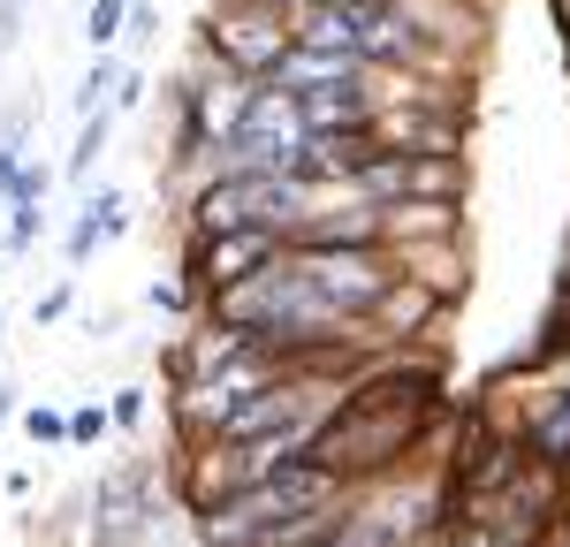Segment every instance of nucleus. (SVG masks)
I'll return each mask as SVG.
<instances>
[{"label":"nucleus","instance_id":"1","mask_svg":"<svg viewBox=\"0 0 570 547\" xmlns=\"http://www.w3.org/2000/svg\"><path fill=\"white\" fill-rule=\"evenodd\" d=\"M441 410V365L434 358H365L357 380L343 388L335 418L312 434V464L335 471L343 487H381V479H403L411 456L426 449V426Z\"/></svg>","mask_w":570,"mask_h":547},{"label":"nucleus","instance_id":"2","mask_svg":"<svg viewBox=\"0 0 570 547\" xmlns=\"http://www.w3.org/2000/svg\"><path fill=\"white\" fill-rule=\"evenodd\" d=\"M343 495H351V487H343L335 471H320L312 456H297V464H282L274 479H252V487L220 495L214 509H198L190 525H198V540H206V547H252L266 525L305 517V509H327V501H343Z\"/></svg>","mask_w":570,"mask_h":547},{"label":"nucleus","instance_id":"3","mask_svg":"<svg viewBox=\"0 0 570 547\" xmlns=\"http://www.w3.org/2000/svg\"><path fill=\"white\" fill-rule=\"evenodd\" d=\"M282 53H289V23L266 16V8H252V0H214L206 23H198V61L220 69V77L266 84Z\"/></svg>","mask_w":570,"mask_h":547},{"label":"nucleus","instance_id":"4","mask_svg":"<svg viewBox=\"0 0 570 547\" xmlns=\"http://www.w3.org/2000/svg\"><path fill=\"white\" fill-rule=\"evenodd\" d=\"M289 267L305 274V289L343 319H365L395 281V251L381 243H320V251H289Z\"/></svg>","mask_w":570,"mask_h":547},{"label":"nucleus","instance_id":"5","mask_svg":"<svg viewBox=\"0 0 570 547\" xmlns=\"http://www.w3.org/2000/svg\"><path fill=\"white\" fill-rule=\"evenodd\" d=\"M282 259V236H259V228H236V236H190L183 243V281H190V297L206 305L220 289H236V281H252L259 267Z\"/></svg>","mask_w":570,"mask_h":547},{"label":"nucleus","instance_id":"6","mask_svg":"<svg viewBox=\"0 0 570 547\" xmlns=\"http://www.w3.org/2000/svg\"><path fill=\"white\" fill-rule=\"evenodd\" d=\"M510 434L525 441V456H540V464H556V471H563V464H570V388H548V380H540L532 410L510 426Z\"/></svg>","mask_w":570,"mask_h":547},{"label":"nucleus","instance_id":"7","mask_svg":"<svg viewBox=\"0 0 570 547\" xmlns=\"http://www.w3.org/2000/svg\"><path fill=\"white\" fill-rule=\"evenodd\" d=\"M115 236H130V198H122L115 182H99V190H85V206H77V228H69V267H85L91 251H107Z\"/></svg>","mask_w":570,"mask_h":547},{"label":"nucleus","instance_id":"8","mask_svg":"<svg viewBox=\"0 0 570 547\" xmlns=\"http://www.w3.org/2000/svg\"><path fill=\"white\" fill-rule=\"evenodd\" d=\"M236 350H252V335H236V327H220V319H198L176 350H168V380H206V372L228 365Z\"/></svg>","mask_w":570,"mask_h":547},{"label":"nucleus","instance_id":"9","mask_svg":"<svg viewBox=\"0 0 570 547\" xmlns=\"http://www.w3.org/2000/svg\"><path fill=\"white\" fill-rule=\"evenodd\" d=\"M107 137H115V107H99V115H85V122H77V152L61 160V176H69V182H91V168H99V152H107Z\"/></svg>","mask_w":570,"mask_h":547},{"label":"nucleus","instance_id":"10","mask_svg":"<svg viewBox=\"0 0 570 547\" xmlns=\"http://www.w3.org/2000/svg\"><path fill=\"white\" fill-rule=\"evenodd\" d=\"M31 122H39V99H16V107H0V176H16V168H23Z\"/></svg>","mask_w":570,"mask_h":547},{"label":"nucleus","instance_id":"11","mask_svg":"<svg viewBox=\"0 0 570 547\" xmlns=\"http://www.w3.org/2000/svg\"><path fill=\"white\" fill-rule=\"evenodd\" d=\"M115 84H122V61H115V53H91V69L77 77V122L99 115V107L115 99Z\"/></svg>","mask_w":570,"mask_h":547},{"label":"nucleus","instance_id":"12","mask_svg":"<svg viewBox=\"0 0 570 547\" xmlns=\"http://www.w3.org/2000/svg\"><path fill=\"white\" fill-rule=\"evenodd\" d=\"M122 23H130V0H91V8H85V39H91V53H115Z\"/></svg>","mask_w":570,"mask_h":547},{"label":"nucleus","instance_id":"13","mask_svg":"<svg viewBox=\"0 0 570 547\" xmlns=\"http://www.w3.org/2000/svg\"><path fill=\"white\" fill-rule=\"evenodd\" d=\"M23 434H31V449H69V410L31 404L23 410Z\"/></svg>","mask_w":570,"mask_h":547},{"label":"nucleus","instance_id":"14","mask_svg":"<svg viewBox=\"0 0 570 547\" xmlns=\"http://www.w3.org/2000/svg\"><path fill=\"white\" fill-rule=\"evenodd\" d=\"M107 434H115L107 404H77V410H69V449H99Z\"/></svg>","mask_w":570,"mask_h":547},{"label":"nucleus","instance_id":"15","mask_svg":"<svg viewBox=\"0 0 570 547\" xmlns=\"http://www.w3.org/2000/svg\"><path fill=\"white\" fill-rule=\"evenodd\" d=\"M0 213H8V228H0L8 251H31V243L46 236V206H0Z\"/></svg>","mask_w":570,"mask_h":547},{"label":"nucleus","instance_id":"16","mask_svg":"<svg viewBox=\"0 0 570 547\" xmlns=\"http://www.w3.org/2000/svg\"><path fill=\"white\" fill-rule=\"evenodd\" d=\"M107 418H115V434H137V426L153 418V388H115V404H107Z\"/></svg>","mask_w":570,"mask_h":547},{"label":"nucleus","instance_id":"17","mask_svg":"<svg viewBox=\"0 0 570 547\" xmlns=\"http://www.w3.org/2000/svg\"><path fill=\"white\" fill-rule=\"evenodd\" d=\"M145 297H153V312H190V305H198V297H190V281H183V274H160V281H153V289H145Z\"/></svg>","mask_w":570,"mask_h":547},{"label":"nucleus","instance_id":"18","mask_svg":"<svg viewBox=\"0 0 570 547\" xmlns=\"http://www.w3.org/2000/svg\"><path fill=\"white\" fill-rule=\"evenodd\" d=\"M69 305H77V281H53V289H46L39 305H31V319H39V327H53V319L69 312Z\"/></svg>","mask_w":570,"mask_h":547},{"label":"nucleus","instance_id":"19","mask_svg":"<svg viewBox=\"0 0 570 547\" xmlns=\"http://www.w3.org/2000/svg\"><path fill=\"white\" fill-rule=\"evenodd\" d=\"M153 31H160V8H153V0H130V23H122V39H130V46H145Z\"/></svg>","mask_w":570,"mask_h":547},{"label":"nucleus","instance_id":"20","mask_svg":"<svg viewBox=\"0 0 570 547\" xmlns=\"http://www.w3.org/2000/svg\"><path fill=\"white\" fill-rule=\"evenodd\" d=\"M16 31H23V0H0V53L16 46Z\"/></svg>","mask_w":570,"mask_h":547},{"label":"nucleus","instance_id":"21","mask_svg":"<svg viewBox=\"0 0 570 547\" xmlns=\"http://www.w3.org/2000/svg\"><path fill=\"white\" fill-rule=\"evenodd\" d=\"M8 410H16V388H0V426H8Z\"/></svg>","mask_w":570,"mask_h":547},{"label":"nucleus","instance_id":"22","mask_svg":"<svg viewBox=\"0 0 570 547\" xmlns=\"http://www.w3.org/2000/svg\"><path fill=\"white\" fill-rule=\"evenodd\" d=\"M556 23H563V31H570V0H556Z\"/></svg>","mask_w":570,"mask_h":547},{"label":"nucleus","instance_id":"23","mask_svg":"<svg viewBox=\"0 0 570 547\" xmlns=\"http://www.w3.org/2000/svg\"><path fill=\"white\" fill-rule=\"evenodd\" d=\"M0 206H8V176H0Z\"/></svg>","mask_w":570,"mask_h":547},{"label":"nucleus","instance_id":"24","mask_svg":"<svg viewBox=\"0 0 570 547\" xmlns=\"http://www.w3.org/2000/svg\"><path fill=\"white\" fill-rule=\"evenodd\" d=\"M0 259H8V236H0Z\"/></svg>","mask_w":570,"mask_h":547},{"label":"nucleus","instance_id":"25","mask_svg":"<svg viewBox=\"0 0 570 547\" xmlns=\"http://www.w3.org/2000/svg\"><path fill=\"white\" fill-rule=\"evenodd\" d=\"M0 327H8V312H0Z\"/></svg>","mask_w":570,"mask_h":547}]
</instances>
